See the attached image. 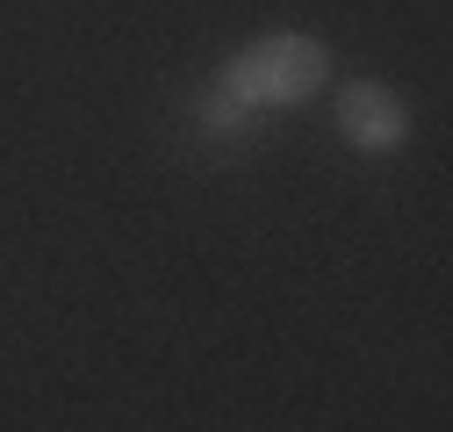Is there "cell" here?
Returning a JSON list of instances; mask_svg holds the SVG:
<instances>
[{
    "instance_id": "6da1fadb",
    "label": "cell",
    "mask_w": 453,
    "mask_h": 432,
    "mask_svg": "<svg viewBox=\"0 0 453 432\" xmlns=\"http://www.w3.org/2000/svg\"><path fill=\"white\" fill-rule=\"evenodd\" d=\"M324 73H331L324 43L303 36V29H280V36H259L252 50H238V58L216 73V87L238 108H288V101H310L324 87Z\"/></svg>"
},
{
    "instance_id": "7a4b0ae2",
    "label": "cell",
    "mask_w": 453,
    "mask_h": 432,
    "mask_svg": "<svg viewBox=\"0 0 453 432\" xmlns=\"http://www.w3.org/2000/svg\"><path fill=\"white\" fill-rule=\"evenodd\" d=\"M338 130H346L360 151H395L411 137V108L395 101L381 80H353L346 94H338Z\"/></svg>"
},
{
    "instance_id": "3957f363",
    "label": "cell",
    "mask_w": 453,
    "mask_h": 432,
    "mask_svg": "<svg viewBox=\"0 0 453 432\" xmlns=\"http://www.w3.org/2000/svg\"><path fill=\"white\" fill-rule=\"evenodd\" d=\"M202 123H209V130H238V123H245V108H238L231 94H223V87H209V101H202Z\"/></svg>"
}]
</instances>
